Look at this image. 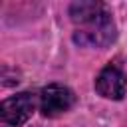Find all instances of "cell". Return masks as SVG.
<instances>
[{"label":"cell","instance_id":"277c9868","mask_svg":"<svg viewBox=\"0 0 127 127\" xmlns=\"http://www.w3.org/2000/svg\"><path fill=\"white\" fill-rule=\"evenodd\" d=\"M95 89L105 99H121L127 91V75L119 65L109 64L99 71L95 79Z\"/></svg>","mask_w":127,"mask_h":127},{"label":"cell","instance_id":"3957f363","mask_svg":"<svg viewBox=\"0 0 127 127\" xmlns=\"http://www.w3.org/2000/svg\"><path fill=\"white\" fill-rule=\"evenodd\" d=\"M75 103V95L69 87L52 83L40 91V109L46 117H56L69 111Z\"/></svg>","mask_w":127,"mask_h":127},{"label":"cell","instance_id":"7a4b0ae2","mask_svg":"<svg viewBox=\"0 0 127 127\" xmlns=\"http://www.w3.org/2000/svg\"><path fill=\"white\" fill-rule=\"evenodd\" d=\"M36 109V97L30 91H22L2 101L0 105V127H20L26 123Z\"/></svg>","mask_w":127,"mask_h":127},{"label":"cell","instance_id":"6da1fadb","mask_svg":"<svg viewBox=\"0 0 127 127\" xmlns=\"http://www.w3.org/2000/svg\"><path fill=\"white\" fill-rule=\"evenodd\" d=\"M75 24L73 42L87 48H105L115 40V24L101 2H73L69 6Z\"/></svg>","mask_w":127,"mask_h":127}]
</instances>
